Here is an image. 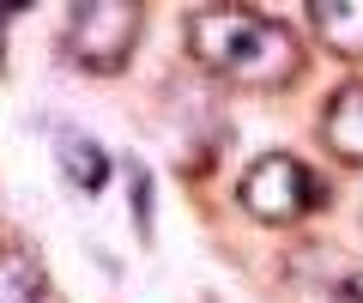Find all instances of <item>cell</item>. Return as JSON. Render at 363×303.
<instances>
[{"instance_id": "7", "label": "cell", "mask_w": 363, "mask_h": 303, "mask_svg": "<svg viewBox=\"0 0 363 303\" xmlns=\"http://www.w3.org/2000/svg\"><path fill=\"white\" fill-rule=\"evenodd\" d=\"M49 279L30 255H0V303H43Z\"/></svg>"}, {"instance_id": "6", "label": "cell", "mask_w": 363, "mask_h": 303, "mask_svg": "<svg viewBox=\"0 0 363 303\" xmlns=\"http://www.w3.org/2000/svg\"><path fill=\"white\" fill-rule=\"evenodd\" d=\"M55 164H61L67 182L85 188V194H97V188L109 182V152L91 140V133H79V128H55Z\"/></svg>"}, {"instance_id": "1", "label": "cell", "mask_w": 363, "mask_h": 303, "mask_svg": "<svg viewBox=\"0 0 363 303\" xmlns=\"http://www.w3.org/2000/svg\"><path fill=\"white\" fill-rule=\"evenodd\" d=\"M188 55L236 85H291L303 73L297 37L255 6H200L188 18Z\"/></svg>"}, {"instance_id": "5", "label": "cell", "mask_w": 363, "mask_h": 303, "mask_svg": "<svg viewBox=\"0 0 363 303\" xmlns=\"http://www.w3.org/2000/svg\"><path fill=\"white\" fill-rule=\"evenodd\" d=\"M309 25L345 61H363V0H309Z\"/></svg>"}, {"instance_id": "9", "label": "cell", "mask_w": 363, "mask_h": 303, "mask_svg": "<svg viewBox=\"0 0 363 303\" xmlns=\"http://www.w3.org/2000/svg\"><path fill=\"white\" fill-rule=\"evenodd\" d=\"M13 13H25V6H0V18H13Z\"/></svg>"}, {"instance_id": "2", "label": "cell", "mask_w": 363, "mask_h": 303, "mask_svg": "<svg viewBox=\"0 0 363 303\" xmlns=\"http://www.w3.org/2000/svg\"><path fill=\"white\" fill-rule=\"evenodd\" d=\"M236 200H242L248 219L260 224H297L309 219L315 206H327V182L291 152H267V158L248 164V176L236 182Z\"/></svg>"}, {"instance_id": "4", "label": "cell", "mask_w": 363, "mask_h": 303, "mask_svg": "<svg viewBox=\"0 0 363 303\" xmlns=\"http://www.w3.org/2000/svg\"><path fill=\"white\" fill-rule=\"evenodd\" d=\"M321 145L339 164H363V79L339 85L321 109Z\"/></svg>"}, {"instance_id": "8", "label": "cell", "mask_w": 363, "mask_h": 303, "mask_svg": "<svg viewBox=\"0 0 363 303\" xmlns=\"http://www.w3.org/2000/svg\"><path fill=\"white\" fill-rule=\"evenodd\" d=\"M333 303H363V273H351L345 285H339V297Z\"/></svg>"}, {"instance_id": "3", "label": "cell", "mask_w": 363, "mask_h": 303, "mask_svg": "<svg viewBox=\"0 0 363 303\" xmlns=\"http://www.w3.org/2000/svg\"><path fill=\"white\" fill-rule=\"evenodd\" d=\"M140 25L145 13L133 0H85L67 13V55L85 73H121L140 49Z\"/></svg>"}]
</instances>
